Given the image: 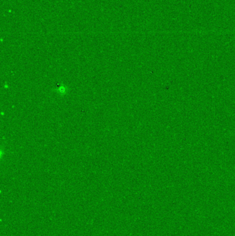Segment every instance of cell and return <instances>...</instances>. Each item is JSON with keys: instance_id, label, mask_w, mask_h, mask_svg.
Segmentation results:
<instances>
[{"instance_id": "cell-1", "label": "cell", "mask_w": 235, "mask_h": 236, "mask_svg": "<svg viewBox=\"0 0 235 236\" xmlns=\"http://www.w3.org/2000/svg\"><path fill=\"white\" fill-rule=\"evenodd\" d=\"M66 87H64V86H62V87H59L57 88V91L58 92V93L59 95H64L66 94Z\"/></svg>"}]
</instances>
